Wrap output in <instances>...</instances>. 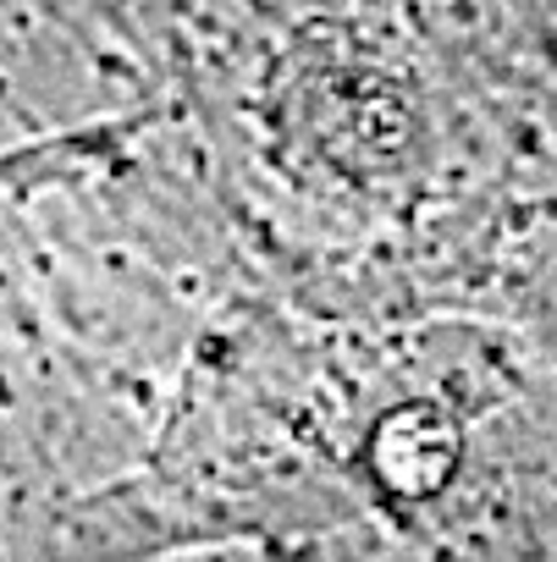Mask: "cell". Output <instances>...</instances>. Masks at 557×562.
<instances>
[{
    "label": "cell",
    "instance_id": "1",
    "mask_svg": "<svg viewBox=\"0 0 557 562\" xmlns=\"http://www.w3.org/2000/svg\"><path fill=\"white\" fill-rule=\"evenodd\" d=\"M365 458H370L376 485L392 502H431L453 485V474L464 463V430L442 403L414 397L376 419Z\"/></svg>",
    "mask_w": 557,
    "mask_h": 562
}]
</instances>
